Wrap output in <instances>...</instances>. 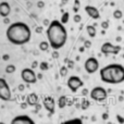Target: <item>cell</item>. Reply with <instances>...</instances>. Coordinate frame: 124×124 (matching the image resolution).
<instances>
[{
    "mask_svg": "<svg viewBox=\"0 0 124 124\" xmlns=\"http://www.w3.org/2000/svg\"><path fill=\"white\" fill-rule=\"evenodd\" d=\"M73 20H74L75 23H79V22L82 21V16H81L79 14H77V13H76V14L73 16Z\"/></svg>",
    "mask_w": 124,
    "mask_h": 124,
    "instance_id": "obj_25",
    "label": "cell"
},
{
    "mask_svg": "<svg viewBox=\"0 0 124 124\" xmlns=\"http://www.w3.org/2000/svg\"><path fill=\"white\" fill-rule=\"evenodd\" d=\"M60 124H83V121L78 118H75V119H71V120H68V121H64Z\"/></svg>",
    "mask_w": 124,
    "mask_h": 124,
    "instance_id": "obj_16",
    "label": "cell"
},
{
    "mask_svg": "<svg viewBox=\"0 0 124 124\" xmlns=\"http://www.w3.org/2000/svg\"><path fill=\"white\" fill-rule=\"evenodd\" d=\"M11 12V7L7 1H2L0 3V16L1 17H8Z\"/></svg>",
    "mask_w": 124,
    "mask_h": 124,
    "instance_id": "obj_13",
    "label": "cell"
},
{
    "mask_svg": "<svg viewBox=\"0 0 124 124\" xmlns=\"http://www.w3.org/2000/svg\"><path fill=\"white\" fill-rule=\"evenodd\" d=\"M11 124H36L34 122L32 118H30L26 114H21V116H16L12 119Z\"/></svg>",
    "mask_w": 124,
    "mask_h": 124,
    "instance_id": "obj_10",
    "label": "cell"
},
{
    "mask_svg": "<svg viewBox=\"0 0 124 124\" xmlns=\"http://www.w3.org/2000/svg\"><path fill=\"white\" fill-rule=\"evenodd\" d=\"M58 106H59V108H60V109L65 108V106H66V97L65 96H61L60 98H59Z\"/></svg>",
    "mask_w": 124,
    "mask_h": 124,
    "instance_id": "obj_17",
    "label": "cell"
},
{
    "mask_svg": "<svg viewBox=\"0 0 124 124\" xmlns=\"http://www.w3.org/2000/svg\"><path fill=\"white\" fill-rule=\"evenodd\" d=\"M101 27H102L103 30H107V28L109 27V22H107V21L102 22V23H101Z\"/></svg>",
    "mask_w": 124,
    "mask_h": 124,
    "instance_id": "obj_27",
    "label": "cell"
},
{
    "mask_svg": "<svg viewBox=\"0 0 124 124\" xmlns=\"http://www.w3.org/2000/svg\"><path fill=\"white\" fill-rule=\"evenodd\" d=\"M100 51L101 54H106V56H108V54H119V52L121 51V47L120 46H116L108 41V43H105L101 46Z\"/></svg>",
    "mask_w": 124,
    "mask_h": 124,
    "instance_id": "obj_8",
    "label": "cell"
},
{
    "mask_svg": "<svg viewBox=\"0 0 124 124\" xmlns=\"http://www.w3.org/2000/svg\"><path fill=\"white\" fill-rule=\"evenodd\" d=\"M0 124H6V123H4V122H0Z\"/></svg>",
    "mask_w": 124,
    "mask_h": 124,
    "instance_id": "obj_38",
    "label": "cell"
},
{
    "mask_svg": "<svg viewBox=\"0 0 124 124\" xmlns=\"http://www.w3.org/2000/svg\"><path fill=\"white\" fill-rule=\"evenodd\" d=\"M100 78L106 84H121L124 82V66L119 63H111L100 69Z\"/></svg>",
    "mask_w": 124,
    "mask_h": 124,
    "instance_id": "obj_3",
    "label": "cell"
},
{
    "mask_svg": "<svg viewBox=\"0 0 124 124\" xmlns=\"http://www.w3.org/2000/svg\"><path fill=\"white\" fill-rule=\"evenodd\" d=\"M116 119H118V121L120 124H124V118H122L120 114H116Z\"/></svg>",
    "mask_w": 124,
    "mask_h": 124,
    "instance_id": "obj_28",
    "label": "cell"
},
{
    "mask_svg": "<svg viewBox=\"0 0 124 124\" xmlns=\"http://www.w3.org/2000/svg\"><path fill=\"white\" fill-rule=\"evenodd\" d=\"M37 65H38V63H37L36 61H35V62H33V65H32V66H33V69H34V68H36Z\"/></svg>",
    "mask_w": 124,
    "mask_h": 124,
    "instance_id": "obj_36",
    "label": "cell"
},
{
    "mask_svg": "<svg viewBox=\"0 0 124 124\" xmlns=\"http://www.w3.org/2000/svg\"><path fill=\"white\" fill-rule=\"evenodd\" d=\"M36 32L37 33H41V32H43V27H40V26H39V27H37L36 28Z\"/></svg>",
    "mask_w": 124,
    "mask_h": 124,
    "instance_id": "obj_33",
    "label": "cell"
},
{
    "mask_svg": "<svg viewBox=\"0 0 124 124\" xmlns=\"http://www.w3.org/2000/svg\"><path fill=\"white\" fill-rule=\"evenodd\" d=\"M17 88H19V90H20V92H23V90H24V88H25V86H24L23 84H21V85H19V87H17Z\"/></svg>",
    "mask_w": 124,
    "mask_h": 124,
    "instance_id": "obj_32",
    "label": "cell"
},
{
    "mask_svg": "<svg viewBox=\"0 0 124 124\" xmlns=\"http://www.w3.org/2000/svg\"><path fill=\"white\" fill-rule=\"evenodd\" d=\"M0 99L2 101H10L12 99V94L9 84L3 77H0Z\"/></svg>",
    "mask_w": 124,
    "mask_h": 124,
    "instance_id": "obj_5",
    "label": "cell"
},
{
    "mask_svg": "<svg viewBox=\"0 0 124 124\" xmlns=\"http://www.w3.org/2000/svg\"><path fill=\"white\" fill-rule=\"evenodd\" d=\"M89 97H90V99H93L95 101H105L108 97V94H107V90L103 87L96 86V87H94L90 90Z\"/></svg>",
    "mask_w": 124,
    "mask_h": 124,
    "instance_id": "obj_4",
    "label": "cell"
},
{
    "mask_svg": "<svg viewBox=\"0 0 124 124\" xmlns=\"http://www.w3.org/2000/svg\"><path fill=\"white\" fill-rule=\"evenodd\" d=\"M122 57H123V59H124V54H123V56H122Z\"/></svg>",
    "mask_w": 124,
    "mask_h": 124,
    "instance_id": "obj_39",
    "label": "cell"
},
{
    "mask_svg": "<svg viewBox=\"0 0 124 124\" xmlns=\"http://www.w3.org/2000/svg\"><path fill=\"white\" fill-rule=\"evenodd\" d=\"M7 39L12 45L23 46L31 40L32 32L30 26L24 22H14L10 24L6 32Z\"/></svg>",
    "mask_w": 124,
    "mask_h": 124,
    "instance_id": "obj_1",
    "label": "cell"
},
{
    "mask_svg": "<svg viewBox=\"0 0 124 124\" xmlns=\"http://www.w3.org/2000/svg\"><path fill=\"white\" fill-rule=\"evenodd\" d=\"M85 12L88 14V16H90L93 20H98L100 17V13L99 10L94 6H86L85 7Z\"/></svg>",
    "mask_w": 124,
    "mask_h": 124,
    "instance_id": "obj_12",
    "label": "cell"
},
{
    "mask_svg": "<svg viewBox=\"0 0 124 124\" xmlns=\"http://www.w3.org/2000/svg\"><path fill=\"white\" fill-rule=\"evenodd\" d=\"M84 48H85V47H81V49H79V51H81V52H83V51H84Z\"/></svg>",
    "mask_w": 124,
    "mask_h": 124,
    "instance_id": "obj_37",
    "label": "cell"
},
{
    "mask_svg": "<svg viewBox=\"0 0 124 124\" xmlns=\"http://www.w3.org/2000/svg\"><path fill=\"white\" fill-rule=\"evenodd\" d=\"M79 6H81L79 0H74V7H73V10H74L75 13H77V11H78V9H79Z\"/></svg>",
    "mask_w": 124,
    "mask_h": 124,
    "instance_id": "obj_23",
    "label": "cell"
},
{
    "mask_svg": "<svg viewBox=\"0 0 124 124\" xmlns=\"http://www.w3.org/2000/svg\"><path fill=\"white\" fill-rule=\"evenodd\" d=\"M66 73H68V69H66L65 66H62V68L60 69V75L63 77V76L66 75Z\"/></svg>",
    "mask_w": 124,
    "mask_h": 124,
    "instance_id": "obj_24",
    "label": "cell"
},
{
    "mask_svg": "<svg viewBox=\"0 0 124 124\" xmlns=\"http://www.w3.org/2000/svg\"><path fill=\"white\" fill-rule=\"evenodd\" d=\"M37 7H38L39 9H43L44 7H45V2L41 1V0H40V1H38V2H37Z\"/></svg>",
    "mask_w": 124,
    "mask_h": 124,
    "instance_id": "obj_29",
    "label": "cell"
},
{
    "mask_svg": "<svg viewBox=\"0 0 124 124\" xmlns=\"http://www.w3.org/2000/svg\"><path fill=\"white\" fill-rule=\"evenodd\" d=\"M21 78L26 84H35L37 82V75L33 69L25 68L21 71Z\"/></svg>",
    "mask_w": 124,
    "mask_h": 124,
    "instance_id": "obj_6",
    "label": "cell"
},
{
    "mask_svg": "<svg viewBox=\"0 0 124 124\" xmlns=\"http://www.w3.org/2000/svg\"><path fill=\"white\" fill-rule=\"evenodd\" d=\"M26 103L30 106H35L38 103V95L35 93H31L26 98Z\"/></svg>",
    "mask_w": 124,
    "mask_h": 124,
    "instance_id": "obj_14",
    "label": "cell"
},
{
    "mask_svg": "<svg viewBox=\"0 0 124 124\" xmlns=\"http://www.w3.org/2000/svg\"><path fill=\"white\" fill-rule=\"evenodd\" d=\"M4 23H6V24H9V23H10V21H9V19H8V17H4Z\"/></svg>",
    "mask_w": 124,
    "mask_h": 124,
    "instance_id": "obj_34",
    "label": "cell"
},
{
    "mask_svg": "<svg viewBox=\"0 0 124 124\" xmlns=\"http://www.w3.org/2000/svg\"><path fill=\"white\" fill-rule=\"evenodd\" d=\"M39 68H40V70L41 71H47L48 69H49V65H48V63L47 62H40V63H39Z\"/></svg>",
    "mask_w": 124,
    "mask_h": 124,
    "instance_id": "obj_22",
    "label": "cell"
},
{
    "mask_svg": "<svg viewBox=\"0 0 124 124\" xmlns=\"http://www.w3.org/2000/svg\"><path fill=\"white\" fill-rule=\"evenodd\" d=\"M69 19H70V13H69V12H64L63 14H62L61 19H60V22L64 25V24H66L69 22Z\"/></svg>",
    "mask_w": 124,
    "mask_h": 124,
    "instance_id": "obj_19",
    "label": "cell"
},
{
    "mask_svg": "<svg viewBox=\"0 0 124 124\" xmlns=\"http://www.w3.org/2000/svg\"><path fill=\"white\" fill-rule=\"evenodd\" d=\"M47 39L50 47L54 50H59L64 47L66 40H68V32L64 25L58 20H54L50 22L47 26L46 31Z\"/></svg>",
    "mask_w": 124,
    "mask_h": 124,
    "instance_id": "obj_2",
    "label": "cell"
},
{
    "mask_svg": "<svg viewBox=\"0 0 124 124\" xmlns=\"http://www.w3.org/2000/svg\"><path fill=\"white\" fill-rule=\"evenodd\" d=\"M1 59H2L3 61H8L9 59H10V56H9V54H3V56L1 57Z\"/></svg>",
    "mask_w": 124,
    "mask_h": 124,
    "instance_id": "obj_30",
    "label": "cell"
},
{
    "mask_svg": "<svg viewBox=\"0 0 124 124\" xmlns=\"http://www.w3.org/2000/svg\"><path fill=\"white\" fill-rule=\"evenodd\" d=\"M123 1H124V0H123Z\"/></svg>",
    "mask_w": 124,
    "mask_h": 124,
    "instance_id": "obj_41",
    "label": "cell"
},
{
    "mask_svg": "<svg viewBox=\"0 0 124 124\" xmlns=\"http://www.w3.org/2000/svg\"><path fill=\"white\" fill-rule=\"evenodd\" d=\"M49 47H50V45H49V43H48V40L40 41V44H39V49H40L41 51H47V50L49 49Z\"/></svg>",
    "mask_w": 124,
    "mask_h": 124,
    "instance_id": "obj_18",
    "label": "cell"
},
{
    "mask_svg": "<svg viewBox=\"0 0 124 124\" xmlns=\"http://www.w3.org/2000/svg\"><path fill=\"white\" fill-rule=\"evenodd\" d=\"M86 31H87V34L89 37L94 38L97 34V30H96V26L95 25H87L86 26Z\"/></svg>",
    "mask_w": 124,
    "mask_h": 124,
    "instance_id": "obj_15",
    "label": "cell"
},
{
    "mask_svg": "<svg viewBox=\"0 0 124 124\" xmlns=\"http://www.w3.org/2000/svg\"><path fill=\"white\" fill-rule=\"evenodd\" d=\"M88 106H89V102H88L86 99H84V100H83V105H82V108H83V109H87Z\"/></svg>",
    "mask_w": 124,
    "mask_h": 124,
    "instance_id": "obj_26",
    "label": "cell"
},
{
    "mask_svg": "<svg viewBox=\"0 0 124 124\" xmlns=\"http://www.w3.org/2000/svg\"><path fill=\"white\" fill-rule=\"evenodd\" d=\"M43 105L45 107V109L49 112V114L54 113V108H56V101L52 97L47 96V97H44L43 99Z\"/></svg>",
    "mask_w": 124,
    "mask_h": 124,
    "instance_id": "obj_11",
    "label": "cell"
},
{
    "mask_svg": "<svg viewBox=\"0 0 124 124\" xmlns=\"http://www.w3.org/2000/svg\"><path fill=\"white\" fill-rule=\"evenodd\" d=\"M0 60H1V56H0Z\"/></svg>",
    "mask_w": 124,
    "mask_h": 124,
    "instance_id": "obj_40",
    "label": "cell"
},
{
    "mask_svg": "<svg viewBox=\"0 0 124 124\" xmlns=\"http://www.w3.org/2000/svg\"><path fill=\"white\" fill-rule=\"evenodd\" d=\"M83 85H84V82L82 81L78 76L73 75V76L69 77V79H68V87L70 88V90L72 93H76L77 90H78V88H81Z\"/></svg>",
    "mask_w": 124,
    "mask_h": 124,
    "instance_id": "obj_9",
    "label": "cell"
},
{
    "mask_svg": "<svg viewBox=\"0 0 124 124\" xmlns=\"http://www.w3.org/2000/svg\"><path fill=\"white\" fill-rule=\"evenodd\" d=\"M122 16H123V12L121 10L116 9V10L113 11V17H114V19L120 20V19H122Z\"/></svg>",
    "mask_w": 124,
    "mask_h": 124,
    "instance_id": "obj_21",
    "label": "cell"
},
{
    "mask_svg": "<svg viewBox=\"0 0 124 124\" xmlns=\"http://www.w3.org/2000/svg\"><path fill=\"white\" fill-rule=\"evenodd\" d=\"M15 70H16V68H15V65H13V64H8V65L6 66L7 74H13V73L15 72Z\"/></svg>",
    "mask_w": 124,
    "mask_h": 124,
    "instance_id": "obj_20",
    "label": "cell"
},
{
    "mask_svg": "<svg viewBox=\"0 0 124 124\" xmlns=\"http://www.w3.org/2000/svg\"><path fill=\"white\" fill-rule=\"evenodd\" d=\"M44 24H46V26H48L50 24V22L48 21V20H45V21H44Z\"/></svg>",
    "mask_w": 124,
    "mask_h": 124,
    "instance_id": "obj_35",
    "label": "cell"
},
{
    "mask_svg": "<svg viewBox=\"0 0 124 124\" xmlns=\"http://www.w3.org/2000/svg\"><path fill=\"white\" fill-rule=\"evenodd\" d=\"M90 46H92V43H90V41H88V40H86L85 44H84V47H85V48H90Z\"/></svg>",
    "mask_w": 124,
    "mask_h": 124,
    "instance_id": "obj_31",
    "label": "cell"
},
{
    "mask_svg": "<svg viewBox=\"0 0 124 124\" xmlns=\"http://www.w3.org/2000/svg\"><path fill=\"white\" fill-rule=\"evenodd\" d=\"M84 68L88 74H94L99 70V62L95 57H90L85 61Z\"/></svg>",
    "mask_w": 124,
    "mask_h": 124,
    "instance_id": "obj_7",
    "label": "cell"
}]
</instances>
